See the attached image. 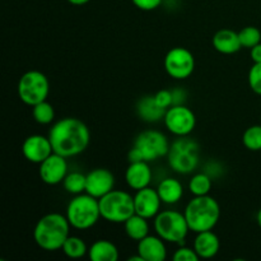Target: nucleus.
I'll list each match as a JSON object with an SVG mask.
<instances>
[{"label":"nucleus","mask_w":261,"mask_h":261,"mask_svg":"<svg viewBox=\"0 0 261 261\" xmlns=\"http://www.w3.org/2000/svg\"><path fill=\"white\" fill-rule=\"evenodd\" d=\"M54 152L65 158L82 154L91 142V132L82 120L64 117L51 126L48 132Z\"/></svg>","instance_id":"1"},{"label":"nucleus","mask_w":261,"mask_h":261,"mask_svg":"<svg viewBox=\"0 0 261 261\" xmlns=\"http://www.w3.org/2000/svg\"><path fill=\"white\" fill-rule=\"evenodd\" d=\"M70 223L66 216L60 213H48L38 219L33 229V240L40 249L45 251L61 250L64 242L70 236Z\"/></svg>","instance_id":"2"},{"label":"nucleus","mask_w":261,"mask_h":261,"mask_svg":"<svg viewBox=\"0 0 261 261\" xmlns=\"http://www.w3.org/2000/svg\"><path fill=\"white\" fill-rule=\"evenodd\" d=\"M184 214L190 231L195 233L212 231L221 218V206L211 195L194 196V199H191L186 205Z\"/></svg>","instance_id":"3"},{"label":"nucleus","mask_w":261,"mask_h":261,"mask_svg":"<svg viewBox=\"0 0 261 261\" xmlns=\"http://www.w3.org/2000/svg\"><path fill=\"white\" fill-rule=\"evenodd\" d=\"M170 145L167 137L162 132L144 130L135 138L134 144L127 153V160L129 162H153L167 155Z\"/></svg>","instance_id":"4"},{"label":"nucleus","mask_w":261,"mask_h":261,"mask_svg":"<svg viewBox=\"0 0 261 261\" xmlns=\"http://www.w3.org/2000/svg\"><path fill=\"white\" fill-rule=\"evenodd\" d=\"M66 218L71 228L86 231L97 224L101 217L99 200L89 194L83 193L74 195L66 206Z\"/></svg>","instance_id":"5"},{"label":"nucleus","mask_w":261,"mask_h":261,"mask_svg":"<svg viewBox=\"0 0 261 261\" xmlns=\"http://www.w3.org/2000/svg\"><path fill=\"white\" fill-rule=\"evenodd\" d=\"M199 153L200 147L198 142L189 137H177L170 145L168 165L175 172L188 175L199 166Z\"/></svg>","instance_id":"6"},{"label":"nucleus","mask_w":261,"mask_h":261,"mask_svg":"<svg viewBox=\"0 0 261 261\" xmlns=\"http://www.w3.org/2000/svg\"><path fill=\"white\" fill-rule=\"evenodd\" d=\"M98 200L102 219L110 223L124 224L135 214L134 196L127 191L114 189Z\"/></svg>","instance_id":"7"},{"label":"nucleus","mask_w":261,"mask_h":261,"mask_svg":"<svg viewBox=\"0 0 261 261\" xmlns=\"http://www.w3.org/2000/svg\"><path fill=\"white\" fill-rule=\"evenodd\" d=\"M155 233L166 242L182 245L190 232L184 213L177 211H163L154 218Z\"/></svg>","instance_id":"8"},{"label":"nucleus","mask_w":261,"mask_h":261,"mask_svg":"<svg viewBox=\"0 0 261 261\" xmlns=\"http://www.w3.org/2000/svg\"><path fill=\"white\" fill-rule=\"evenodd\" d=\"M50 93V82L40 70H28L18 82V97L27 106L32 107L46 101Z\"/></svg>","instance_id":"9"},{"label":"nucleus","mask_w":261,"mask_h":261,"mask_svg":"<svg viewBox=\"0 0 261 261\" xmlns=\"http://www.w3.org/2000/svg\"><path fill=\"white\" fill-rule=\"evenodd\" d=\"M165 70L176 81L188 79L195 70V58L193 53L185 47H173L166 54Z\"/></svg>","instance_id":"10"},{"label":"nucleus","mask_w":261,"mask_h":261,"mask_svg":"<svg viewBox=\"0 0 261 261\" xmlns=\"http://www.w3.org/2000/svg\"><path fill=\"white\" fill-rule=\"evenodd\" d=\"M166 127L176 137H189L196 126V116L185 105H173L166 111L163 117Z\"/></svg>","instance_id":"11"},{"label":"nucleus","mask_w":261,"mask_h":261,"mask_svg":"<svg viewBox=\"0 0 261 261\" xmlns=\"http://www.w3.org/2000/svg\"><path fill=\"white\" fill-rule=\"evenodd\" d=\"M68 173L66 158L55 152L48 155L42 163H40V168H38L41 181L50 186H55L63 182Z\"/></svg>","instance_id":"12"},{"label":"nucleus","mask_w":261,"mask_h":261,"mask_svg":"<svg viewBox=\"0 0 261 261\" xmlns=\"http://www.w3.org/2000/svg\"><path fill=\"white\" fill-rule=\"evenodd\" d=\"M54 153L50 138L40 134L30 135L22 144V154L28 162L40 165Z\"/></svg>","instance_id":"13"},{"label":"nucleus","mask_w":261,"mask_h":261,"mask_svg":"<svg viewBox=\"0 0 261 261\" xmlns=\"http://www.w3.org/2000/svg\"><path fill=\"white\" fill-rule=\"evenodd\" d=\"M115 189V176L107 168H94L87 173L86 193L101 199Z\"/></svg>","instance_id":"14"},{"label":"nucleus","mask_w":261,"mask_h":261,"mask_svg":"<svg viewBox=\"0 0 261 261\" xmlns=\"http://www.w3.org/2000/svg\"><path fill=\"white\" fill-rule=\"evenodd\" d=\"M161 204L162 200L158 195L157 189L154 190L149 186L138 190L134 195L135 213L147 219L155 218V216L161 212Z\"/></svg>","instance_id":"15"},{"label":"nucleus","mask_w":261,"mask_h":261,"mask_svg":"<svg viewBox=\"0 0 261 261\" xmlns=\"http://www.w3.org/2000/svg\"><path fill=\"white\" fill-rule=\"evenodd\" d=\"M152 176L149 162L138 161V162H130V165L127 166L126 172H125V181L130 189L138 191L149 186Z\"/></svg>","instance_id":"16"},{"label":"nucleus","mask_w":261,"mask_h":261,"mask_svg":"<svg viewBox=\"0 0 261 261\" xmlns=\"http://www.w3.org/2000/svg\"><path fill=\"white\" fill-rule=\"evenodd\" d=\"M166 241L160 236H150L148 234L138 242V254L142 256L143 261H165L167 259V249Z\"/></svg>","instance_id":"17"},{"label":"nucleus","mask_w":261,"mask_h":261,"mask_svg":"<svg viewBox=\"0 0 261 261\" xmlns=\"http://www.w3.org/2000/svg\"><path fill=\"white\" fill-rule=\"evenodd\" d=\"M213 47L223 55H233L242 48L239 32L229 28H223L213 36Z\"/></svg>","instance_id":"18"},{"label":"nucleus","mask_w":261,"mask_h":261,"mask_svg":"<svg viewBox=\"0 0 261 261\" xmlns=\"http://www.w3.org/2000/svg\"><path fill=\"white\" fill-rule=\"evenodd\" d=\"M219 249H221V241L213 229L196 233L194 240V250L200 259H212L218 254Z\"/></svg>","instance_id":"19"},{"label":"nucleus","mask_w":261,"mask_h":261,"mask_svg":"<svg viewBox=\"0 0 261 261\" xmlns=\"http://www.w3.org/2000/svg\"><path fill=\"white\" fill-rule=\"evenodd\" d=\"M167 110L162 109L155 102L154 96H145L139 99L137 105V114L143 121L157 122L163 120Z\"/></svg>","instance_id":"20"},{"label":"nucleus","mask_w":261,"mask_h":261,"mask_svg":"<svg viewBox=\"0 0 261 261\" xmlns=\"http://www.w3.org/2000/svg\"><path fill=\"white\" fill-rule=\"evenodd\" d=\"M157 191L162 203L168 204V205L177 204L184 196L182 184L173 177H167L161 181Z\"/></svg>","instance_id":"21"},{"label":"nucleus","mask_w":261,"mask_h":261,"mask_svg":"<svg viewBox=\"0 0 261 261\" xmlns=\"http://www.w3.org/2000/svg\"><path fill=\"white\" fill-rule=\"evenodd\" d=\"M119 256V249L109 240H98L88 250V257L92 261H117Z\"/></svg>","instance_id":"22"},{"label":"nucleus","mask_w":261,"mask_h":261,"mask_svg":"<svg viewBox=\"0 0 261 261\" xmlns=\"http://www.w3.org/2000/svg\"><path fill=\"white\" fill-rule=\"evenodd\" d=\"M124 228L126 236L130 240H133V241L139 242L140 240H143L144 237H147L149 234V223H148V219L137 213L125 222Z\"/></svg>","instance_id":"23"},{"label":"nucleus","mask_w":261,"mask_h":261,"mask_svg":"<svg viewBox=\"0 0 261 261\" xmlns=\"http://www.w3.org/2000/svg\"><path fill=\"white\" fill-rule=\"evenodd\" d=\"M89 247H87L84 240L78 236H69L64 242L61 251L69 257V259H82L88 255Z\"/></svg>","instance_id":"24"},{"label":"nucleus","mask_w":261,"mask_h":261,"mask_svg":"<svg viewBox=\"0 0 261 261\" xmlns=\"http://www.w3.org/2000/svg\"><path fill=\"white\" fill-rule=\"evenodd\" d=\"M213 186V180L205 172L195 173L189 181V190L194 196L209 195Z\"/></svg>","instance_id":"25"},{"label":"nucleus","mask_w":261,"mask_h":261,"mask_svg":"<svg viewBox=\"0 0 261 261\" xmlns=\"http://www.w3.org/2000/svg\"><path fill=\"white\" fill-rule=\"evenodd\" d=\"M86 182L87 175L74 171V172L66 175L63 181V186L66 193L71 194V195H79V194L86 193Z\"/></svg>","instance_id":"26"},{"label":"nucleus","mask_w":261,"mask_h":261,"mask_svg":"<svg viewBox=\"0 0 261 261\" xmlns=\"http://www.w3.org/2000/svg\"><path fill=\"white\" fill-rule=\"evenodd\" d=\"M32 116L37 124L48 125L55 119V110H54L53 105L48 103L46 99V101L32 106Z\"/></svg>","instance_id":"27"},{"label":"nucleus","mask_w":261,"mask_h":261,"mask_svg":"<svg viewBox=\"0 0 261 261\" xmlns=\"http://www.w3.org/2000/svg\"><path fill=\"white\" fill-rule=\"evenodd\" d=\"M242 143L251 152H261V124L247 127L242 135Z\"/></svg>","instance_id":"28"},{"label":"nucleus","mask_w":261,"mask_h":261,"mask_svg":"<svg viewBox=\"0 0 261 261\" xmlns=\"http://www.w3.org/2000/svg\"><path fill=\"white\" fill-rule=\"evenodd\" d=\"M242 47L252 48L261 42V31L254 25H247L239 32Z\"/></svg>","instance_id":"29"},{"label":"nucleus","mask_w":261,"mask_h":261,"mask_svg":"<svg viewBox=\"0 0 261 261\" xmlns=\"http://www.w3.org/2000/svg\"><path fill=\"white\" fill-rule=\"evenodd\" d=\"M249 86L254 93L261 96V63H254L249 70Z\"/></svg>","instance_id":"30"},{"label":"nucleus","mask_w":261,"mask_h":261,"mask_svg":"<svg viewBox=\"0 0 261 261\" xmlns=\"http://www.w3.org/2000/svg\"><path fill=\"white\" fill-rule=\"evenodd\" d=\"M173 261H199L200 257L198 256L196 251L194 250V247H188L182 246L181 245L177 250L175 251L172 256Z\"/></svg>","instance_id":"31"},{"label":"nucleus","mask_w":261,"mask_h":261,"mask_svg":"<svg viewBox=\"0 0 261 261\" xmlns=\"http://www.w3.org/2000/svg\"><path fill=\"white\" fill-rule=\"evenodd\" d=\"M154 99L157 105L162 109L167 110L171 106H173V94L172 91H167V89H161L154 94Z\"/></svg>","instance_id":"32"},{"label":"nucleus","mask_w":261,"mask_h":261,"mask_svg":"<svg viewBox=\"0 0 261 261\" xmlns=\"http://www.w3.org/2000/svg\"><path fill=\"white\" fill-rule=\"evenodd\" d=\"M132 2L138 9L144 10V12H150V10H154L158 7H161L163 0H132Z\"/></svg>","instance_id":"33"},{"label":"nucleus","mask_w":261,"mask_h":261,"mask_svg":"<svg viewBox=\"0 0 261 261\" xmlns=\"http://www.w3.org/2000/svg\"><path fill=\"white\" fill-rule=\"evenodd\" d=\"M173 105H184L186 99V92L182 89H173Z\"/></svg>","instance_id":"34"},{"label":"nucleus","mask_w":261,"mask_h":261,"mask_svg":"<svg viewBox=\"0 0 261 261\" xmlns=\"http://www.w3.org/2000/svg\"><path fill=\"white\" fill-rule=\"evenodd\" d=\"M250 56L254 63H261V42L250 48Z\"/></svg>","instance_id":"35"},{"label":"nucleus","mask_w":261,"mask_h":261,"mask_svg":"<svg viewBox=\"0 0 261 261\" xmlns=\"http://www.w3.org/2000/svg\"><path fill=\"white\" fill-rule=\"evenodd\" d=\"M68 3H70L71 5H76V7H81V5H84L87 4V3H89L91 0H66Z\"/></svg>","instance_id":"36"},{"label":"nucleus","mask_w":261,"mask_h":261,"mask_svg":"<svg viewBox=\"0 0 261 261\" xmlns=\"http://www.w3.org/2000/svg\"><path fill=\"white\" fill-rule=\"evenodd\" d=\"M256 222L257 224H259V227L261 228V208L257 211V214H256Z\"/></svg>","instance_id":"37"},{"label":"nucleus","mask_w":261,"mask_h":261,"mask_svg":"<svg viewBox=\"0 0 261 261\" xmlns=\"http://www.w3.org/2000/svg\"><path fill=\"white\" fill-rule=\"evenodd\" d=\"M260 119H261V117H260Z\"/></svg>","instance_id":"38"}]
</instances>
